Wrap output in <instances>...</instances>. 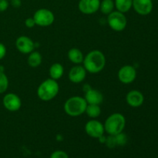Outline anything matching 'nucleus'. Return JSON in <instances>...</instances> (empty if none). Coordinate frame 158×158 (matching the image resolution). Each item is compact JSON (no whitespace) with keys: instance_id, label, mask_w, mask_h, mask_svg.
I'll return each instance as SVG.
<instances>
[{"instance_id":"f03ea898","label":"nucleus","mask_w":158,"mask_h":158,"mask_svg":"<svg viewBox=\"0 0 158 158\" xmlns=\"http://www.w3.org/2000/svg\"><path fill=\"white\" fill-rule=\"evenodd\" d=\"M60 92V85L57 80L49 78L43 80L37 88V97L42 101H50L56 97Z\"/></svg>"},{"instance_id":"aec40b11","label":"nucleus","mask_w":158,"mask_h":158,"mask_svg":"<svg viewBox=\"0 0 158 158\" xmlns=\"http://www.w3.org/2000/svg\"><path fill=\"white\" fill-rule=\"evenodd\" d=\"M115 9L114 0H100L99 10L104 15H109Z\"/></svg>"},{"instance_id":"c756f323","label":"nucleus","mask_w":158,"mask_h":158,"mask_svg":"<svg viewBox=\"0 0 158 158\" xmlns=\"http://www.w3.org/2000/svg\"><path fill=\"white\" fill-rule=\"evenodd\" d=\"M0 72H5V68L4 66L0 65Z\"/></svg>"},{"instance_id":"5701e85b","label":"nucleus","mask_w":158,"mask_h":158,"mask_svg":"<svg viewBox=\"0 0 158 158\" xmlns=\"http://www.w3.org/2000/svg\"><path fill=\"white\" fill-rule=\"evenodd\" d=\"M114 137H115L117 146H124L127 143V135L123 132L117 134Z\"/></svg>"},{"instance_id":"b1692460","label":"nucleus","mask_w":158,"mask_h":158,"mask_svg":"<svg viewBox=\"0 0 158 158\" xmlns=\"http://www.w3.org/2000/svg\"><path fill=\"white\" fill-rule=\"evenodd\" d=\"M49 158H69V156H68L67 153L65 151L58 150V151H55L54 152H52Z\"/></svg>"},{"instance_id":"cd10ccee","label":"nucleus","mask_w":158,"mask_h":158,"mask_svg":"<svg viewBox=\"0 0 158 158\" xmlns=\"http://www.w3.org/2000/svg\"><path fill=\"white\" fill-rule=\"evenodd\" d=\"M6 52H7V49H6V46L3 43H0V60H2L6 56Z\"/></svg>"},{"instance_id":"f3484780","label":"nucleus","mask_w":158,"mask_h":158,"mask_svg":"<svg viewBox=\"0 0 158 158\" xmlns=\"http://www.w3.org/2000/svg\"><path fill=\"white\" fill-rule=\"evenodd\" d=\"M49 78L58 81L64 74V67L60 63H55L50 66L49 69Z\"/></svg>"},{"instance_id":"39448f33","label":"nucleus","mask_w":158,"mask_h":158,"mask_svg":"<svg viewBox=\"0 0 158 158\" xmlns=\"http://www.w3.org/2000/svg\"><path fill=\"white\" fill-rule=\"evenodd\" d=\"M106 23L111 29L115 32H122L127 26V19L124 13L114 10L107 15Z\"/></svg>"},{"instance_id":"f8f14e48","label":"nucleus","mask_w":158,"mask_h":158,"mask_svg":"<svg viewBox=\"0 0 158 158\" xmlns=\"http://www.w3.org/2000/svg\"><path fill=\"white\" fill-rule=\"evenodd\" d=\"M132 8L140 15H148L153 11V0H133Z\"/></svg>"},{"instance_id":"c85d7f7f","label":"nucleus","mask_w":158,"mask_h":158,"mask_svg":"<svg viewBox=\"0 0 158 158\" xmlns=\"http://www.w3.org/2000/svg\"><path fill=\"white\" fill-rule=\"evenodd\" d=\"M11 5L14 8H19L22 5V0H10Z\"/></svg>"},{"instance_id":"7c9ffc66","label":"nucleus","mask_w":158,"mask_h":158,"mask_svg":"<svg viewBox=\"0 0 158 158\" xmlns=\"http://www.w3.org/2000/svg\"><path fill=\"white\" fill-rule=\"evenodd\" d=\"M9 1H10V0H9Z\"/></svg>"},{"instance_id":"1a4fd4ad","label":"nucleus","mask_w":158,"mask_h":158,"mask_svg":"<svg viewBox=\"0 0 158 158\" xmlns=\"http://www.w3.org/2000/svg\"><path fill=\"white\" fill-rule=\"evenodd\" d=\"M2 104L5 109L9 112H16L22 107V100L17 94L9 93L2 98Z\"/></svg>"},{"instance_id":"4be33fe9","label":"nucleus","mask_w":158,"mask_h":158,"mask_svg":"<svg viewBox=\"0 0 158 158\" xmlns=\"http://www.w3.org/2000/svg\"><path fill=\"white\" fill-rule=\"evenodd\" d=\"M9 78L5 72H0V94H5L9 88Z\"/></svg>"},{"instance_id":"393cba45","label":"nucleus","mask_w":158,"mask_h":158,"mask_svg":"<svg viewBox=\"0 0 158 158\" xmlns=\"http://www.w3.org/2000/svg\"><path fill=\"white\" fill-rule=\"evenodd\" d=\"M105 144H106V147L109 148H115V147L117 146L115 137H114V136H112V135H109L108 137H106Z\"/></svg>"},{"instance_id":"bb28decb","label":"nucleus","mask_w":158,"mask_h":158,"mask_svg":"<svg viewBox=\"0 0 158 158\" xmlns=\"http://www.w3.org/2000/svg\"><path fill=\"white\" fill-rule=\"evenodd\" d=\"M25 26L27 28H29V29H32V28H33L36 25H35L34 19L32 17H29V18H27L25 20Z\"/></svg>"},{"instance_id":"0eeeda50","label":"nucleus","mask_w":158,"mask_h":158,"mask_svg":"<svg viewBox=\"0 0 158 158\" xmlns=\"http://www.w3.org/2000/svg\"><path fill=\"white\" fill-rule=\"evenodd\" d=\"M84 129L85 132L89 137L95 139H98L105 133L103 123L97 120V119H91L88 120L85 124Z\"/></svg>"},{"instance_id":"a878e982","label":"nucleus","mask_w":158,"mask_h":158,"mask_svg":"<svg viewBox=\"0 0 158 158\" xmlns=\"http://www.w3.org/2000/svg\"><path fill=\"white\" fill-rule=\"evenodd\" d=\"M9 6V0H0V12H6Z\"/></svg>"},{"instance_id":"ddd939ff","label":"nucleus","mask_w":158,"mask_h":158,"mask_svg":"<svg viewBox=\"0 0 158 158\" xmlns=\"http://www.w3.org/2000/svg\"><path fill=\"white\" fill-rule=\"evenodd\" d=\"M87 72L81 65H75L69 71L68 78L73 83H80L84 81Z\"/></svg>"},{"instance_id":"7ed1b4c3","label":"nucleus","mask_w":158,"mask_h":158,"mask_svg":"<svg viewBox=\"0 0 158 158\" xmlns=\"http://www.w3.org/2000/svg\"><path fill=\"white\" fill-rule=\"evenodd\" d=\"M86 106L87 103L84 97L73 96L66 100L63 105V110L69 117H77L85 114Z\"/></svg>"},{"instance_id":"423d86ee","label":"nucleus","mask_w":158,"mask_h":158,"mask_svg":"<svg viewBox=\"0 0 158 158\" xmlns=\"http://www.w3.org/2000/svg\"><path fill=\"white\" fill-rule=\"evenodd\" d=\"M32 18L35 20V25L41 27H48L53 24L55 21L53 12L46 8L37 9L34 12Z\"/></svg>"},{"instance_id":"6e6552de","label":"nucleus","mask_w":158,"mask_h":158,"mask_svg":"<svg viewBox=\"0 0 158 158\" xmlns=\"http://www.w3.org/2000/svg\"><path fill=\"white\" fill-rule=\"evenodd\" d=\"M117 77L120 83L123 84H130L137 78V70L134 66L131 65H124L119 69Z\"/></svg>"},{"instance_id":"2eb2a0df","label":"nucleus","mask_w":158,"mask_h":158,"mask_svg":"<svg viewBox=\"0 0 158 158\" xmlns=\"http://www.w3.org/2000/svg\"><path fill=\"white\" fill-rule=\"evenodd\" d=\"M84 99L87 104L100 105L103 101V95L98 89L89 87L85 92Z\"/></svg>"},{"instance_id":"20e7f679","label":"nucleus","mask_w":158,"mask_h":158,"mask_svg":"<svg viewBox=\"0 0 158 158\" xmlns=\"http://www.w3.org/2000/svg\"><path fill=\"white\" fill-rule=\"evenodd\" d=\"M103 126L108 135L115 136L123 132L126 127V118L120 113H114L106 119Z\"/></svg>"},{"instance_id":"6ab92c4d","label":"nucleus","mask_w":158,"mask_h":158,"mask_svg":"<svg viewBox=\"0 0 158 158\" xmlns=\"http://www.w3.org/2000/svg\"><path fill=\"white\" fill-rule=\"evenodd\" d=\"M115 9L117 11L127 13L132 9L133 0H114Z\"/></svg>"},{"instance_id":"dca6fc26","label":"nucleus","mask_w":158,"mask_h":158,"mask_svg":"<svg viewBox=\"0 0 158 158\" xmlns=\"http://www.w3.org/2000/svg\"><path fill=\"white\" fill-rule=\"evenodd\" d=\"M67 57L69 61L75 65H80L83 63L84 55L83 52L78 48H71L67 52Z\"/></svg>"},{"instance_id":"412c9836","label":"nucleus","mask_w":158,"mask_h":158,"mask_svg":"<svg viewBox=\"0 0 158 158\" xmlns=\"http://www.w3.org/2000/svg\"><path fill=\"white\" fill-rule=\"evenodd\" d=\"M85 114L90 119H97L101 114V108L100 105L87 104Z\"/></svg>"},{"instance_id":"f257e3e1","label":"nucleus","mask_w":158,"mask_h":158,"mask_svg":"<svg viewBox=\"0 0 158 158\" xmlns=\"http://www.w3.org/2000/svg\"><path fill=\"white\" fill-rule=\"evenodd\" d=\"M106 63V60L104 53L100 50L94 49L84 56L83 66L87 73L97 74L104 69Z\"/></svg>"},{"instance_id":"4468645a","label":"nucleus","mask_w":158,"mask_h":158,"mask_svg":"<svg viewBox=\"0 0 158 158\" xmlns=\"http://www.w3.org/2000/svg\"><path fill=\"white\" fill-rule=\"evenodd\" d=\"M126 102L131 107H140L144 102V96L140 90L132 89L127 94Z\"/></svg>"},{"instance_id":"a211bd4d","label":"nucleus","mask_w":158,"mask_h":158,"mask_svg":"<svg viewBox=\"0 0 158 158\" xmlns=\"http://www.w3.org/2000/svg\"><path fill=\"white\" fill-rule=\"evenodd\" d=\"M42 62H43V56L39 51L33 50L28 56L27 63L30 67H39L42 64Z\"/></svg>"},{"instance_id":"9b49d317","label":"nucleus","mask_w":158,"mask_h":158,"mask_svg":"<svg viewBox=\"0 0 158 158\" xmlns=\"http://www.w3.org/2000/svg\"><path fill=\"white\" fill-rule=\"evenodd\" d=\"M100 0H80L78 9L84 15H93L100 9Z\"/></svg>"},{"instance_id":"9d476101","label":"nucleus","mask_w":158,"mask_h":158,"mask_svg":"<svg viewBox=\"0 0 158 158\" xmlns=\"http://www.w3.org/2000/svg\"><path fill=\"white\" fill-rule=\"evenodd\" d=\"M15 48L19 52L23 54H28L32 52L35 48L33 40L27 35H20L15 40Z\"/></svg>"}]
</instances>
